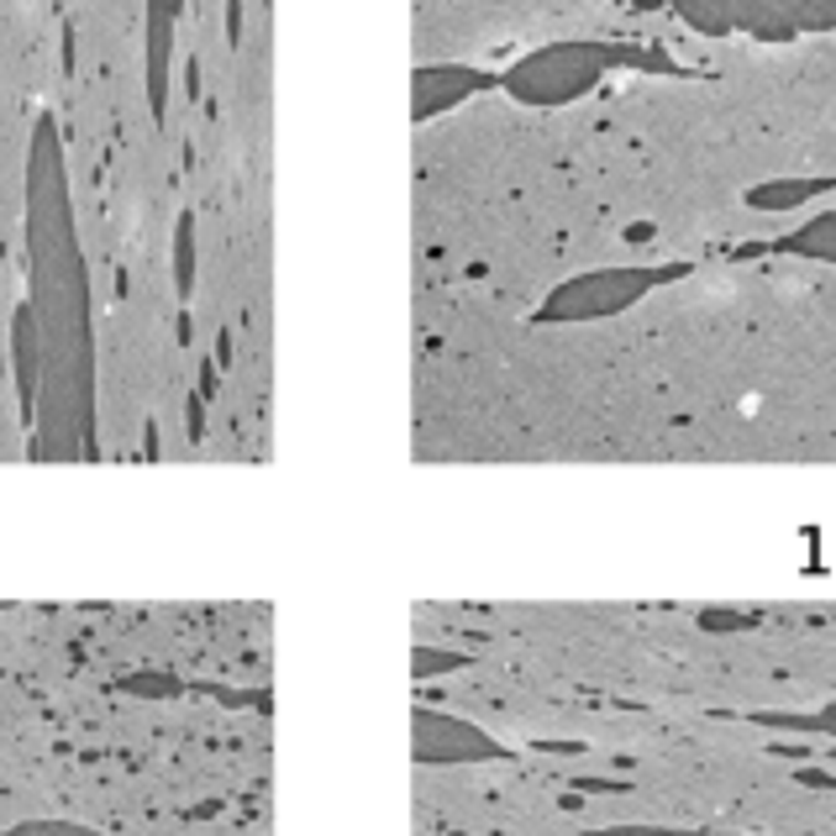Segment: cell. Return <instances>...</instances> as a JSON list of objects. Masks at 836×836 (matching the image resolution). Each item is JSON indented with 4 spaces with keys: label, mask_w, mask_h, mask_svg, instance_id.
I'll return each instance as SVG.
<instances>
[]
</instances>
